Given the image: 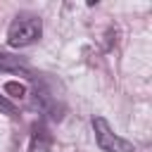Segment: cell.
<instances>
[{
	"label": "cell",
	"instance_id": "3",
	"mask_svg": "<svg viewBox=\"0 0 152 152\" xmlns=\"http://www.w3.org/2000/svg\"><path fill=\"white\" fill-rule=\"evenodd\" d=\"M52 150V133L48 131V126L33 124L31 128V140H28V152H50Z\"/></svg>",
	"mask_w": 152,
	"mask_h": 152
},
{
	"label": "cell",
	"instance_id": "5",
	"mask_svg": "<svg viewBox=\"0 0 152 152\" xmlns=\"http://www.w3.org/2000/svg\"><path fill=\"white\" fill-rule=\"evenodd\" d=\"M5 93H12V97H24L26 88H24L19 81H7V83H5Z\"/></svg>",
	"mask_w": 152,
	"mask_h": 152
},
{
	"label": "cell",
	"instance_id": "4",
	"mask_svg": "<svg viewBox=\"0 0 152 152\" xmlns=\"http://www.w3.org/2000/svg\"><path fill=\"white\" fill-rule=\"evenodd\" d=\"M0 71H12V74H21V76H26V78H33L28 64H26L21 57L7 55V52H0Z\"/></svg>",
	"mask_w": 152,
	"mask_h": 152
},
{
	"label": "cell",
	"instance_id": "6",
	"mask_svg": "<svg viewBox=\"0 0 152 152\" xmlns=\"http://www.w3.org/2000/svg\"><path fill=\"white\" fill-rule=\"evenodd\" d=\"M0 112H5V114H10V116H14V114H17V107H14V102H10L5 95H0Z\"/></svg>",
	"mask_w": 152,
	"mask_h": 152
},
{
	"label": "cell",
	"instance_id": "1",
	"mask_svg": "<svg viewBox=\"0 0 152 152\" xmlns=\"http://www.w3.org/2000/svg\"><path fill=\"white\" fill-rule=\"evenodd\" d=\"M40 36H43L40 17L31 14V12H21L12 19V24L7 28V45L10 48H26V45H33Z\"/></svg>",
	"mask_w": 152,
	"mask_h": 152
},
{
	"label": "cell",
	"instance_id": "2",
	"mask_svg": "<svg viewBox=\"0 0 152 152\" xmlns=\"http://www.w3.org/2000/svg\"><path fill=\"white\" fill-rule=\"evenodd\" d=\"M93 131H95V142L102 152H135V145L116 135L104 116H93Z\"/></svg>",
	"mask_w": 152,
	"mask_h": 152
}]
</instances>
